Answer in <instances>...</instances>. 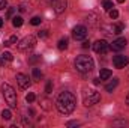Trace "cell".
<instances>
[{
    "instance_id": "6da1fadb",
    "label": "cell",
    "mask_w": 129,
    "mask_h": 128,
    "mask_svg": "<svg viewBox=\"0 0 129 128\" xmlns=\"http://www.w3.org/2000/svg\"><path fill=\"white\" fill-rule=\"evenodd\" d=\"M56 105H57V110L62 113V115H71L74 110H75V105H77V98L74 96V94L64 91L62 92L57 101H56Z\"/></svg>"
},
{
    "instance_id": "7a4b0ae2",
    "label": "cell",
    "mask_w": 129,
    "mask_h": 128,
    "mask_svg": "<svg viewBox=\"0 0 129 128\" xmlns=\"http://www.w3.org/2000/svg\"><path fill=\"white\" fill-rule=\"evenodd\" d=\"M93 66H95V62H93V59L90 56H78L75 59V68H77V71H80L83 74L90 72L93 69Z\"/></svg>"
},
{
    "instance_id": "3957f363",
    "label": "cell",
    "mask_w": 129,
    "mask_h": 128,
    "mask_svg": "<svg viewBox=\"0 0 129 128\" xmlns=\"http://www.w3.org/2000/svg\"><path fill=\"white\" fill-rule=\"evenodd\" d=\"M2 92H3V96H5V99H6V102L9 104L11 109L17 107V94H15L14 88L9 83H3L2 84Z\"/></svg>"
},
{
    "instance_id": "277c9868",
    "label": "cell",
    "mask_w": 129,
    "mask_h": 128,
    "mask_svg": "<svg viewBox=\"0 0 129 128\" xmlns=\"http://www.w3.org/2000/svg\"><path fill=\"white\" fill-rule=\"evenodd\" d=\"M83 101H84V105L90 107V105H95L101 101V95H99V92L93 91V89H86L83 94Z\"/></svg>"
},
{
    "instance_id": "5b68a950",
    "label": "cell",
    "mask_w": 129,
    "mask_h": 128,
    "mask_svg": "<svg viewBox=\"0 0 129 128\" xmlns=\"http://www.w3.org/2000/svg\"><path fill=\"white\" fill-rule=\"evenodd\" d=\"M35 45H36V38L32 36V35H29V36H26L24 39L20 41V44H18V50H21V51H27V50H32Z\"/></svg>"
},
{
    "instance_id": "8992f818",
    "label": "cell",
    "mask_w": 129,
    "mask_h": 128,
    "mask_svg": "<svg viewBox=\"0 0 129 128\" xmlns=\"http://www.w3.org/2000/svg\"><path fill=\"white\" fill-rule=\"evenodd\" d=\"M72 36L77 41H84L87 36V27L86 26H75L72 30Z\"/></svg>"
},
{
    "instance_id": "52a82bcc",
    "label": "cell",
    "mask_w": 129,
    "mask_h": 128,
    "mask_svg": "<svg viewBox=\"0 0 129 128\" xmlns=\"http://www.w3.org/2000/svg\"><path fill=\"white\" fill-rule=\"evenodd\" d=\"M93 50L96 51L98 54H105L108 50H110V44L105 41V39H99L93 44Z\"/></svg>"
},
{
    "instance_id": "ba28073f",
    "label": "cell",
    "mask_w": 129,
    "mask_h": 128,
    "mask_svg": "<svg viewBox=\"0 0 129 128\" xmlns=\"http://www.w3.org/2000/svg\"><path fill=\"white\" fill-rule=\"evenodd\" d=\"M128 63H129V57L128 56H122V54H119V56H114V57H113V65H114L117 69L125 68Z\"/></svg>"
},
{
    "instance_id": "9c48e42d",
    "label": "cell",
    "mask_w": 129,
    "mask_h": 128,
    "mask_svg": "<svg viewBox=\"0 0 129 128\" xmlns=\"http://www.w3.org/2000/svg\"><path fill=\"white\" fill-rule=\"evenodd\" d=\"M126 44H128V41L125 38H117V39L113 41V44H110V48L113 51H120V50H123L126 47Z\"/></svg>"
},
{
    "instance_id": "30bf717a",
    "label": "cell",
    "mask_w": 129,
    "mask_h": 128,
    "mask_svg": "<svg viewBox=\"0 0 129 128\" xmlns=\"http://www.w3.org/2000/svg\"><path fill=\"white\" fill-rule=\"evenodd\" d=\"M68 6V0H53V8L56 14H63Z\"/></svg>"
},
{
    "instance_id": "8fae6325",
    "label": "cell",
    "mask_w": 129,
    "mask_h": 128,
    "mask_svg": "<svg viewBox=\"0 0 129 128\" xmlns=\"http://www.w3.org/2000/svg\"><path fill=\"white\" fill-rule=\"evenodd\" d=\"M17 81H18V84H20L21 89H27L30 86V78L26 74H21V72L17 74Z\"/></svg>"
},
{
    "instance_id": "7c38bea8",
    "label": "cell",
    "mask_w": 129,
    "mask_h": 128,
    "mask_svg": "<svg viewBox=\"0 0 129 128\" xmlns=\"http://www.w3.org/2000/svg\"><path fill=\"white\" fill-rule=\"evenodd\" d=\"M12 59H14V56H12L9 51L3 53V54L0 56V66H6V65H9L11 62H12Z\"/></svg>"
},
{
    "instance_id": "4fadbf2b",
    "label": "cell",
    "mask_w": 129,
    "mask_h": 128,
    "mask_svg": "<svg viewBox=\"0 0 129 128\" xmlns=\"http://www.w3.org/2000/svg\"><path fill=\"white\" fill-rule=\"evenodd\" d=\"M117 84H119V78H113V81H110V83L105 86V89H107L108 92H113V91L117 88Z\"/></svg>"
},
{
    "instance_id": "5bb4252c",
    "label": "cell",
    "mask_w": 129,
    "mask_h": 128,
    "mask_svg": "<svg viewBox=\"0 0 129 128\" xmlns=\"http://www.w3.org/2000/svg\"><path fill=\"white\" fill-rule=\"evenodd\" d=\"M110 77H111V71L110 69H101V74H99L101 80H108Z\"/></svg>"
},
{
    "instance_id": "9a60e30c",
    "label": "cell",
    "mask_w": 129,
    "mask_h": 128,
    "mask_svg": "<svg viewBox=\"0 0 129 128\" xmlns=\"http://www.w3.org/2000/svg\"><path fill=\"white\" fill-rule=\"evenodd\" d=\"M33 80L35 81H39L41 78H42V72H41V69H38V68H33Z\"/></svg>"
},
{
    "instance_id": "2e32d148",
    "label": "cell",
    "mask_w": 129,
    "mask_h": 128,
    "mask_svg": "<svg viewBox=\"0 0 129 128\" xmlns=\"http://www.w3.org/2000/svg\"><path fill=\"white\" fill-rule=\"evenodd\" d=\"M12 24H14V27H20V26H23V17H14L12 18Z\"/></svg>"
},
{
    "instance_id": "e0dca14e",
    "label": "cell",
    "mask_w": 129,
    "mask_h": 128,
    "mask_svg": "<svg viewBox=\"0 0 129 128\" xmlns=\"http://www.w3.org/2000/svg\"><path fill=\"white\" fill-rule=\"evenodd\" d=\"M57 47H59V50H66V48H68V39H66V38H62V39L59 41Z\"/></svg>"
},
{
    "instance_id": "ac0fdd59",
    "label": "cell",
    "mask_w": 129,
    "mask_h": 128,
    "mask_svg": "<svg viewBox=\"0 0 129 128\" xmlns=\"http://www.w3.org/2000/svg\"><path fill=\"white\" fill-rule=\"evenodd\" d=\"M102 6H104V9H105V11H111V9L114 8L111 0H104V2H102Z\"/></svg>"
},
{
    "instance_id": "d6986e66",
    "label": "cell",
    "mask_w": 129,
    "mask_h": 128,
    "mask_svg": "<svg viewBox=\"0 0 129 128\" xmlns=\"http://www.w3.org/2000/svg\"><path fill=\"white\" fill-rule=\"evenodd\" d=\"M2 118H3L5 121H9V119L12 118V113H11V110H9V109L3 110V112H2Z\"/></svg>"
},
{
    "instance_id": "ffe728a7",
    "label": "cell",
    "mask_w": 129,
    "mask_h": 128,
    "mask_svg": "<svg viewBox=\"0 0 129 128\" xmlns=\"http://www.w3.org/2000/svg\"><path fill=\"white\" fill-rule=\"evenodd\" d=\"M17 41H18V39H17V36L14 35V36L9 38V41H5V47H11L12 44H17Z\"/></svg>"
},
{
    "instance_id": "44dd1931",
    "label": "cell",
    "mask_w": 129,
    "mask_h": 128,
    "mask_svg": "<svg viewBox=\"0 0 129 128\" xmlns=\"http://www.w3.org/2000/svg\"><path fill=\"white\" fill-rule=\"evenodd\" d=\"M108 12H110V17H111L113 20H116V18L119 17V11H117V9H114V8H113L111 11H108Z\"/></svg>"
},
{
    "instance_id": "7402d4cb",
    "label": "cell",
    "mask_w": 129,
    "mask_h": 128,
    "mask_svg": "<svg viewBox=\"0 0 129 128\" xmlns=\"http://www.w3.org/2000/svg\"><path fill=\"white\" fill-rule=\"evenodd\" d=\"M35 98H36L35 94H33V92H29V94L26 95V101H27V102H33V101H35Z\"/></svg>"
},
{
    "instance_id": "603a6c76",
    "label": "cell",
    "mask_w": 129,
    "mask_h": 128,
    "mask_svg": "<svg viewBox=\"0 0 129 128\" xmlns=\"http://www.w3.org/2000/svg\"><path fill=\"white\" fill-rule=\"evenodd\" d=\"M41 21H42V20H41V17H33L32 20H30V23H32L33 26H38V24H41Z\"/></svg>"
},
{
    "instance_id": "cb8c5ba5",
    "label": "cell",
    "mask_w": 129,
    "mask_h": 128,
    "mask_svg": "<svg viewBox=\"0 0 129 128\" xmlns=\"http://www.w3.org/2000/svg\"><path fill=\"white\" fill-rule=\"evenodd\" d=\"M51 91H53V81H48L45 86V94H51Z\"/></svg>"
},
{
    "instance_id": "d4e9b609",
    "label": "cell",
    "mask_w": 129,
    "mask_h": 128,
    "mask_svg": "<svg viewBox=\"0 0 129 128\" xmlns=\"http://www.w3.org/2000/svg\"><path fill=\"white\" fill-rule=\"evenodd\" d=\"M14 12H15V9H14V8H9L8 12H6V18H11V17L14 15Z\"/></svg>"
},
{
    "instance_id": "484cf974",
    "label": "cell",
    "mask_w": 129,
    "mask_h": 128,
    "mask_svg": "<svg viewBox=\"0 0 129 128\" xmlns=\"http://www.w3.org/2000/svg\"><path fill=\"white\" fill-rule=\"evenodd\" d=\"M47 35H48L47 30H41V32L38 33V36H39V38H47Z\"/></svg>"
},
{
    "instance_id": "4316f807",
    "label": "cell",
    "mask_w": 129,
    "mask_h": 128,
    "mask_svg": "<svg viewBox=\"0 0 129 128\" xmlns=\"http://www.w3.org/2000/svg\"><path fill=\"white\" fill-rule=\"evenodd\" d=\"M80 125V122H77V121H72V122H68V127H78Z\"/></svg>"
},
{
    "instance_id": "83f0119b",
    "label": "cell",
    "mask_w": 129,
    "mask_h": 128,
    "mask_svg": "<svg viewBox=\"0 0 129 128\" xmlns=\"http://www.w3.org/2000/svg\"><path fill=\"white\" fill-rule=\"evenodd\" d=\"M6 5H8V2H6V0H0V11H2V9H5V8H6Z\"/></svg>"
},
{
    "instance_id": "f1b7e54d",
    "label": "cell",
    "mask_w": 129,
    "mask_h": 128,
    "mask_svg": "<svg viewBox=\"0 0 129 128\" xmlns=\"http://www.w3.org/2000/svg\"><path fill=\"white\" fill-rule=\"evenodd\" d=\"M38 60H41V57H39V56H35V57H32V59H30V63H33V62H38Z\"/></svg>"
},
{
    "instance_id": "f546056e",
    "label": "cell",
    "mask_w": 129,
    "mask_h": 128,
    "mask_svg": "<svg viewBox=\"0 0 129 128\" xmlns=\"http://www.w3.org/2000/svg\"><path fill=\"white\" fill-rule=\"evenodd\" d=\"M89 47H90V42L89 41H84L83 42V48H89Z\"/></svg>"
},
{
    "instance_id": "4dcf8cb0",
    "label": "cell",
    "mask_w": 129,
    "mask_h": 128,
    "mask_svg": "<svg viewBox=\"0 0 129 128\" xmlns=\"http://www.w3.org/2000/svg\"><path fill=\"white\" fill-rule=\"evenodd\" d=\"M20 11H21V12H24V11H26V6H24V5H21V6H20Z\"/></svg>"
},
{
    "instance_id": "1f68e13d",
    "label": "cell",
    "mask_w": 129,
    "mask_h": 128,
    "mask_svg": "<svg viewBox=\"0 0 129 128\" xmlns=\"http://www.w3.org/2000/svg\"><path fill=\"white\" fill-rule=\"evenodd\" d=\"M126 104H129V94H128V96H126Z\"/></svg>"
},
{
    "instance_id": "d6a6232c",
    "label": "cell",
    "mask_w": 129,
    "mask_h": 128,
    "mask_svg": "<svg viewBox=\"0 0 129 128\" xmlns=\"http://www.w3.org/2000/svg\"><path fill=\"white\" fill-rule=\"evenodd\" d=\"M2 26H3V20L0 18V27H2Z\"/></svg>"
},
{
    "instance_id": "836d02e7",
    "label": "cell",
    "mask_w": 129,
    "mask_h": 128,
    "mask_svg": "<svg viewBox=\"0 0 129 128\" xmlns=\"http://www.w3.org/2000/svg\"><path fill=\"white\" fill-rule=\"evenodd\" d=\"M117 2H119V3H123V2H125V0H117Z\"/></svg>"
},
{
    "instance_id": "e575fe53",
    "label": "cell",
    "mask_w": 129,
    "mask_h": 128,
    "mask_svg": "<svg viewBox=\"0 0 129 128\" xmlns=\"http://www.w3.org/2000/svg\"><path fill=\"white\" fill-rule=\"evenodd\" d=\"M51 2H53V0H51Z\"/></svg>"
}]
</instances>
